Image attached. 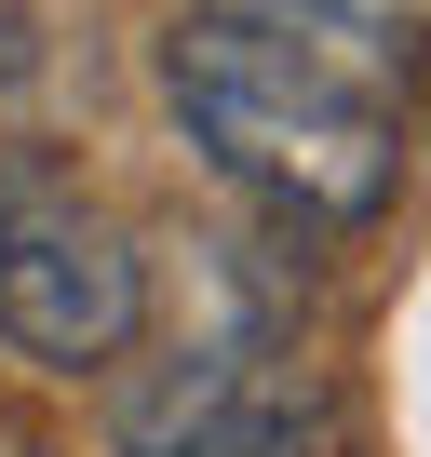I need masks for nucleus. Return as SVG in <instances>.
<instances>
[{
	"mask_svg": "<svg viewBox=\"0 0 431 457\" xmlns=\"http://www.w3.org/2000/svg\"><path fill=\"white\" fill-rule=\"evenodd\" d=\"M162 108L283 228H377L404 188V95L297 28L230 14V0H189L162 28Z\"/></svg>",
	"mask_w": 431,
	"mask_h": 457,
	"instance_id": "obj_1",
	"label": "nucleus"
},
{
	"mask_svg": "<svg viewBox=\"0 0 431 457\" xmlns=\"http://www.w3.org/2000/svg\"><path fill=\"white\" fill-rule=\"evenodd\" d=\"M135 337H148L135 228L81 175L0 148V350L55 363V377H108V363H135Z\"/></svg>",
	"mask_w": 431,
	"mask_h": 457,
	"instance_id": "obj_2",
	"label": "nucleus"
},
{
	"mask_svg": "<svg viewBox=\"0 0 431 457\" xmlns=\"http://www.w3.org/2000/svg\"><path fill=\"white\" fill-rule=\"evenodd\" d=\"M135 457H310V390L257 350H189L122 403Z\"/></svg>",
	"mask_w": 431,
	"mask_h": 457,
	"instance_id": "obj_3",
	"label": "nucleus"
},
{
	"mask_svg": "<svg viewBox=\"0 0 431 457\" xmlns=\"http://www.w3.org/2000/svg\"><path fill=\"white\" fill-rule=\"evenodd\" d=\"M230 14L297 28V41H324V54H351V68H377V81L431 54V0H230Z\"/></svg>",
	"mask_w": 431,
	"mask_h": 457,
	"instance_id": "obj_4",
	"label": "nucleus"
},
{
	"mask_svg": "<svg viewBox=\"0 0 431 457\" xmlns=\"http://www.w3.org/2000/svg\"><path fill=\"white\" fill-rule=\"evenodd\" d=\"M0 457H41V444H14V430H0Z\"/></svg>",
	"mask_w": 431,
	"mask_h": 457,
	"instance_id": "obj_5",
	"label": "nucleus"
}]
</instances>
